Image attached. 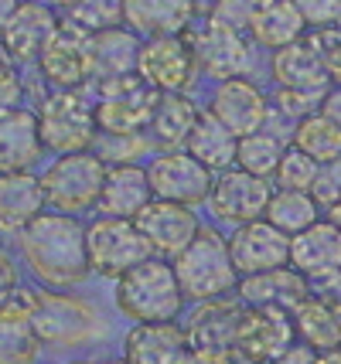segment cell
Returning <instances> with one entry per match:
<instances>
[{
	"label": "cell",
	"instance_id": "6da1fadb",
	"mask_svg": "<svg viewBox=\"0 0 341 364\" xmlns=\"http://www.w3.org/2000/svg\"><path fill=\"white\" fill-rule=\"evenodd\" d=\"M17 242V259L45 289H75L93 276L85 249V222L79 215L41 211Z\"/></svg>",
	"mask_w": 341,
	"mask_h": 364
},
{
	"label": "cell",
	"instance_id": "7a4b0ae2",
	"mask_svg": "<svg viewBox=\"0 0 341 364\" xmlns=\"http://www.w3.org/2000/svg\"><path fill=\"white\" fill-rule=\"evenodd\" d=\"M113 300L116 310L133 323H174L188 296L178 283L174 266L161 255H150L116 279Z\"/></svg>",
	"mask_w": 341,
	"mask_h": 364
},
{
	"label": "cell",
	"instance_id": "3957f363",
	"mask_svg": "<svg viewBox=\"0 0 341 364\" xmlns=\"http://www.w3.org/2000/svg\"><path fill=\"white\" fill-rule=\"evenodd\" d=\"M34 331L41 337L45 350H75L96 344L106 333V320L89 300L75 296L72 289H45L34 286L31 303Z\"/></svg>",
	"mask_w": 341,
	"mask_h": 364
},
{
	"label": "cell",
	"instance_id": "277c9868",
	"mask_svg": "<svg viewBox=\"0 0 341 364\" xmlns=\"http://www.w3.org/2000/svg\"><path fill=\"white\" fill-rule=\"evenodd\" d=\"M178 272V283L188 300H219L229 296L239 286V272L232 266L229 238H222L215 228H198V235L188 242V249L171 259Z\"/></svg>",
	"mask_w": 341,
	"mask_h": 364
},
{
	"label": "cell",
	"instance_id": "5b68a950",
	"mask_svg": "<svg viewBox=\"0 0 341 364\" xmlns=\"http://www.w3.org/2000/svg\"><path fill=\"white\" fill-rule=\"evenodd\" d=\"M38 127L48 154H79L93 150L99 140L96 106L75 89H48L34 102Z\"/></svg>",
	"mask_w": 341,
	"mask_h": 364
},
{
	"label": "cell",
	"instance_id": "8992f818",
	"mask_svg": "<svg viewBox=\"0 0 341 364\" xmlns=\"http://www.w3.org/2000/svg\"><path fill=\"white\" fill-rule=\"evenodd\" d=\"M41 188L48 211L62 215H82L99 205L103 181H106V160L96 150H79V154H58L51 157L48 167H41Z\"/></svg>",
	"mask_w": 341,
	"mask_h": 364
},
{
	"label": "cell",
	"instance_id": "52a82bcc",
	"mask_svg": "<svg viewBox=\"0 0 341 364\" xmlns=\"http://www.w3.org/2000/svg\"><path fill=\"white\" fill-rule=\"evenodd\" d=\"M273 75L280 82V109L283 112H300V119L314 112L318 102H325L331 92V75H327L325 51L310 41H293V45L280 48L273 58Z\"/></svg>",
	"mask_w": 341,
	"mask_h": 364
},
{
	"label": "cell",
	"instance_id": "ba28073f",
	"mask_svg": "<svg viewBox=\"0 0 341 364\" xmlns=\"http://www.w3.org/2000/svg\"><path fill=\"white\" fill-rule=\"evenodd\" d=\"M161 92L154 85H147L137 72L120 75V79L96 82V127L99 133L110 136H137L150 129L154 109H157Z\"/></svg>",
	"mask_w": 341,
	"mask_h": 364
},
{
	"label": "cell",
	"instance_id": "9c48e42d",
	"mask_svg": "<svg viewBox=\"0 0 341 364\" xmlns=\"http://www.w3.org/2000/svg\"><path fill=\"white\" fill-rule=\"evenodd\" d=\"M85 249H89V266L96 276L120 279L123 272L140 266L150 259V245L140 235V228L133 218H113V215H99L96 222L85 225Z\"/></svg>",
	"mask_w": 341,
	"mask_h": 364
},
{
	"label": "cell",
	"instance_id": "30bf717a",
	"mask_svg": "<svg viewBox=\"0 0 341 364\" xmlns=\"http://www.w3.org/2000/svg\"><path fill=\"white\" fill-rule=\"evenodd\" d=\"M89 38L93 34L79 28L72 17L58 24L51 45L38 58V79L48 89H75L82 92L93 82V55H89Z\"/></svg>",
	"mask_w": 341,
	"mask_h": 364
},
{
	"label": "cell",
	"instance_id": "8fae6325",
	"mask_svg": "<svg viewBox=\"0 0 341 364\" xmlns=\"http://www.w3.org/2000/svg\"><path fill=\"white\" fill-rule=\"evenodd\" d=\"M293 344H300V337H297V323H293L290 310H276V306H246L243 310L236 358L273 364Z\"/></svg>",
	"mask_w": 341,
	"mask_h": 364
},
{
	"label": "cell",
	"instance_id": "7c38bea8",
	"mask_svg": "<svg viewBox=\"0 0 341 364\" xmlns=\"http://www.w3.org/2000/svg\"><path fill=\"white\" fill-rule=\"evenodd\" d=\"M154 198L161 201H178V205H198L211 198L215 188V171H209L198 157H192L188 150H164L150 160L147 167Z\"/></svg>",
	"mask_w": 341,
	"mask_h": 364
},
{
	"label": "cell",
	"instance_id": "4fadbf2b",
	"mask_svg": "<svg viewBox=\"0 0 341 364\" xmlns=\"http://www.w3.org/2000/svg\"><path fill=\"white\" fill-rule=\"evenodd\" d=\"M246 303L239 296H219V300H205L192 310V317L184 323V337H188V350L198 354H211V358H236V337H239V320H243Z\"/></svg>",
	"mask_w": 341,
	"mask_h": 364
},
{
	"label": "cell",
	"instance_id": "5bb4252c",
	"mask_svg": "<svg viewBox=\"0 0 341 364\" xmlns=\"http://www.w3.org/2000/svg\"><path fill=\"white\" fill-rule=\"evenodd\" d=\"M195 48L181 34H164V38H147L140 48V62H137V75L154 85L157 92H184L195 82Z\"/></svg>",
	"mask_w": 341,
	"mask_h": 364
},
{
	"label": "cell",
	"instance_id": "9a60e30c",
	"mask_svg": "<svg viewBox=\"0 0 341 364\" xmlns=\"http://www.w3.org/2000/svg\"><path fill=\"white\" fill-rule=\"evenodd\" d=\"M270 198H273V184L266 177L246 174V171H222L215 177V188H211V211L222 225H249L266 218V208H270Z\"/></svg>",
	"mask_w": 341,
	"mask_h": 364
},
{
	"label": "cell",
	"instance_id": "2e32d148",
	"mask_svg": "<svg viewBox=\"0 0 341 364\" xmlns=\"http://www.w3.org/2000/svg\"><path fill=\"white\" fill-rule=\"evenodd\" d=\"M229 252H232V266L239 272V279L270 272L280 266H290V235L280 232L266 218H260V222L239 225L229 235Z\"/></svg>",
	"mask_w": 341,
	"mask_h": 364
},
{
	"label": "cell",
	"instance_id": "e0dca14e",
	"mask_svg": "<svg viewBox=\"0 0 341 364\" xmlns=\"http://www.w3.org/2000/svg\"><path fill=\"white\" fill-rule=\"evenodd\" d=\"M137 228H140V235L147 238V245H150V252L154 255H167V259H174L178 252L188 249V242L198 235V218L192 205H178V201H161V198H154L150 205L133 218Z\"/></svg>",
	"mask_w": 341,
	"mask_h": 364
},
{
	"label": "cell",
	"instance_id": "ac0fdd59",
	"mask_svg": "<svg viewBox=\"0 0 341 364\" xmlns=\"http://www.w3.org/2000/svg\"><path fill=\"white\" fill-rule=\"evenodd\" d=\"M290 266L310 286L341 279V228L335 222H314L308 232L290 238Z\"/></svg>",
	"mask_w": 341,
	"mask_h": 364
},
{
	"label": "cell",
	"instance_id": "d6986e66",
	"mask_svg": "<svg viewBox=\"0 0 341 364\" xmlns=\"http://www.w3.org/2000/svg\"><path fill=\"white\" fill-rule=\"evenodd\" d=\"M58 24H62L58 11L48 7L45 0H24L0 38H4V45L11 51V58L21 68H28V65H38L41 51L51 45V38L58 31Z\"/></svg>",
	"mask_w": 341,
	"mask_h": 364
},
{
	"label": "cell",
	"instance_id": "ffe728a7",
	"mask_svg": "<svg viewBox=\"0 0 341 364\" xmlns=\"http://www.w3.org/2000/svg\"><path fill=\"white\" fill-rule=\"evenodd\" d=\"M34 286H21L0 306V364H41L45 344L31 320Z\"/></svg>",
	"mask_w": 341,
	"mask_h": 364
},
{
	"label": "cell",
	"instance_id": "44dd1931",
	"mask_svg": "<svg viewBox=\"0 0 341 364\" xmlns=\"http://www.w3.org/2000/svg\"><path fill=\"white\" fill-rule=\"evenodd\" d=\"M45 154L48 150L41 140L34 106H17L11 112H0V174L34 171Z\"/></svg>",
	"mask_w": 341,
	"mask_h": 364
},
{
	"label": "cell",
	"instance_id": "7402d4cb",
	"mask_svg": "<svg viewBox=\"0 0 341 364\" xmlns=\"http://www.w3.org/2000/svg\"><path fill=\"white\" fill-rule=\"evenodd\" d=\"M192 48H195L198 65H201L209 75H215V79H222V82L243 79L246 68H249V48H246L239 28L222 24V21H215V17L195 34Z\"/></svg>",
	"mask_w": 341,
	"mask_h": 364
},
{
	"label": "cell",
	"instance_id": "603a6c76",
	"mask_svg": "<svg viewBox=\"0 0 341 364\" xmlns=\"http://www.w3.org/2000/svg\"><path fill=\"white\" fill-rule=\"evenodd\" d=\"M211 116L219 123H226L236 136H249L256 129L266 127V116H270V102L266 95L246 79H226L219 85V92L211 99Z\"/></svg>",
	"mask_w": 341,
	"mask_h": 364
},
{
	"label": "cell",
	"instance_id": "cb8c5ba5",
	"mask_svg": "<svg viewBox=\"0 0 341 364\" xmlns=\"http://www.w3.org/2000/svg\"><path fill=\"white\" fill-rule=\"evenodd\" d=\"M41 211H48V201L34 171L0 174V235H21Z\"/></svg>",
	"mask_w": 341,
	"mask_h": 364
},
{
	"label": "cell",
	"instance_id": "d4e9b609",
	"mask_svg": "<svg viewBox=\"0 0 341 364\" xmlns=\"http://www.w3.org/2000/svg\"><path fill=\"white\" fill-rule=\"evenodd\" d=\"M236 293H239V300L246 306H276V310H290L293 314L314 289H310V283L293 266H280V269H270V272L243 276L239 286H236Z\"/></svg>",
	"mask_w": 341,
	"mask_h": 364
},
{
	"label": "cell",
	"instance_id": "484cf974",
	"mask_svg": "<svg viewBox=\"0 0 341 364\" xmlns=\"http://www.w3.org/2000/svg\"><path fill=\"white\" fill-rule=\"evenodd\" d=\"M293 323H297V337L300 344L314 348L318 354L341 348V293L321 289L310 293L308 300L293 310Z\"/></svg>",
	"mask_w": 341,
	"mask_h": 364
},
{
	"label": "cell",
	"instance_id": "4316f807",
	"mask_svg": "<svg viewBox=\"0 0 341 364\" xmlns=\"http://www.w3.org/2000/svg\"><path fill=\"white\" fill-rule=\"evenodd\" d=\"M188 354V337L178 320L174 323H137L123 337V364H178Z\"/></svg>",
	"mask_w": 341,
	"mask_h": 364
},
{
	"label": "cell",
	"instance_id": "83f0119b",
	"mask_svg": "<svg viewBox=\"0 0 341 364\" xmlns=\"http://www.w3.org/2000/svg\"><path fill=\"white\" fill-rule=\"evenodd\" d=\"M154 201V188L144 167L137 164H106V181L99 194V211L113 218H137Z\"/></svg>",
	"mask_w": 341,
	"mask_h": 364
},
{
	"label": "cell",
	"instance_id": "f1b7e54d",
	"mask_svg": "<svg viewBox=\"0 0 341 364\" xmlns=\"http://www.w3.org/2000/svg\"><path fill=\"white\" fill-rule=\"evenodd\" d=\"M195 11V0H123V24L147 38L184 34Z\"/></svg>",
	"mask_w": 341,
	"mask_h": 364
},
{
	"label": "cell",
	"instance_id": "f546056e",
	"mask_svg": "<svg viewBox=\"0 0 341 364\" xmlns=\"http://www.w3.org/2000/svg\"><path fill=\"white\" fill-rule=\"evenodd\" d=\"M140 41L137 31L130 28H110V31H96L89 38V55H93V82L103 79H120V75H133L137 62H140Z\"/></svg>",
	"mask_w": 341,
	"mask_h": 364
},
{
	"label": "cell",
	"instance_id": "4dcf8cb0",
	"mask_svg": "<svg viewBox=\"0 0 341 364\" xmlns=\"http://www.w3.org/2000/svg\"><path fill=\"white\" fill-rule=\"evenodd\" d=\"M308 28V21L300 14L297 0H263L249 17V31L263 48H287L300 41V34Z\"/></svg>",
	"mask_w": 341,
	"mask_h": 364
},
{
	"label": "cell",
	"instance_id": "1f68e13d",
	"mask_svg": "<svg viewBox=\"0 0 341 364\" xmlns=\"http://www.w3.org/2000/svg\"><path fill=\"white\" fill-rule=\"evenodd\" d=\"M195 102L184 92H161L157 99V109H154V119H150V136L161 143L164 150H181L192 140V129L198 127Z\"/></svg>",
	"mask_w": 341,
	"mask_h": 364
},
{
	"label": "cell",
	"instance_id": "d6a6232c",
	"mask_svg": "<svg viewBox=\"0 0 341 364\" xmlns=\"http://www.w3.org/2000/svg\"><path fill=\"white\" fill-rule=\"evenodd\" d=\"M188 154L198 157L209 171H229L236 164V154H239V136L219 123L211 112H201L198 116V127L192 129V140H188Z\"/></svg>",
	"mask_w": 341,
	"mask_h": 364
},
{
	"label": "cell",
	"instance_id": "836d02e7",
	"mask_svg": "<svg viewBox=\"0 0 341 364\" xmlns=\"http://www.w3.org/2000/svg\"><path fill=\"white\" fill-rule=\"evenodd\" d=\"M266 222L276 225L280 232H287V235L293 238V235H300V232H308L314 222H321V205L314 201L310 191L280 188V191H273V198H270Z\"/></svg>",
	"mask_w": 341,
	"mask_h": 364
},
{
	"label": "cell",
	"instance_id": "e575fe53",
	"mask_svg": "<svg viewBox=\"0 0 341 364\" xmlns=\"http://www.w3.org/2000/svg\"><path fill=\"white\" fill-rule=\"evenodd\" d=\"M293 146L304 150L308 157H314L318 164L341 157V127L331 123L325 112H310L304 116L297 129H293Z\"/></svg>",
	"mask_w": 341,
	"mask_h": 364
},
{
	"label": "cell",
	"instance_id": "d590c367",
	"mask_svg": "<svg viewBox=\"0 0 341 364\" xmlns=\"http://www.w3.org/2000/svg\"><path fill=\"white\" fill-rule=\"evenodd\" d=\"M287 154V143L280 140L276 133H266V129H256L249 136H239V154H236V167L246 171V174L256 177H270L276 174L280 160Z\"/></svg>",
	"mask_w": 341,
	"mask_h": 364
},
{
	"label": "cell",
	"instance_id": "8d00e7d4",
	"mask_svg": "<svg viewBox=\"0 0 341 364\" xmlns=\"http://www.w3.org/2000/svg\"><path fill=\"white\" fill-rule=\"evenodd\" d=\"M68 17L85 28L89 34L96 31H110V28H120L123 24V0H79Z\"/></svg>",
	"mask_w": 341,
	"mask_h": 364
},
{
	"label": "cell",
	"instance_id": "74e56055",
	"mask_svg": "<svg viewBox=\"0 0 341 364\" xmlns=\"http://www.w3.org/2000/svg\"><path fill=\"white\" fill-rule=\"evenodd\" d=\"M318 160L308 157L304 150H297V146H287V154L280 160V167H276V184L287 191H310L314 188V177H318Z\"/></svg>",
	"mask_w": 341,
	"mask_h": 364
},
{
	"label": "cell",
	"instance_id": "f35d334b",
	"mask_svg": "<svg viewBox=\"0 0 341 364\" xmlns=\"http://www.w3.org/2000/svg\"><path fill=\"white\" fill-rule=\"evenodd\" d=\"M93 150H96L106 164H133V160L147 150V136L144 133H137V136H110V133H99V140Z\"/></svg>",
	"mask_w": 341,
	"mask_h": 364
},
{
	"label": "cell",
	"instance_id": "ab89813d",
	"mask_svg": "<svg viewBox=\"0 0 341 364\" xmlns=\"http://www.w3.org/2000/svg\"><path fill=\"white\" fill-rule=\"evenodd\" d=\"M314 201L321 208H335L341 201V157L338 160H327L318 167V177H314Z\"/></svg>",
	"mask_w": 341,
	"mask_h": 364
},
{
	"label": "cell",
	"instance_id": "60d3db41",
	"mask_svg": "<svg viewBox=\"0 0 341 364\" xmlns=\"http://www.w3.org/2000/svg\"><path fill=\"white\" fill-rule=\"evenodd\" d=\"M297 7H300L304 21L314 28H327V24L341 21V0H297Z\"/></svg>",
	"mask_w": 341,
	"mask_h": 364
},
{
	"label": "cell",
	"instance_id": "b9f144b4",
	"mask_svg": "<svg viewBox=\"0 0 341 364\" xmlns=\"http://www.w3.org/2000/svg\"><path fill=\"white\" fill-rule=\"evenodd\" d=\"M21 259H14V252L0 242V306L14 296L17 289H21V266H17Z\"/></svg>",
	"mask_w": 341,
	"mask_h": 364
},
{
	"label": "cell",
	"instance_id": "7bdbcfd3",
	"mask_svg": "<svg viewBox=\"0 0 341 364\" xmlns=\"http://www.w3.org/2000/svg\"><path fill=\"white\" fill-rule=\"evenodd\" d=\"M273 364H318V350L308 348V344H293V348Z\"/></svg>",
	"mask_w": 341,
	"mask_h": 364
},
{
	"label": "cell",
	"instance_id": "ee69618b",
	"mask_svg": "<svg viewBox=\"0 0 341 364\" xmlns=\"http://www.w3.org/2000/svg\"><path fill=\"white\" fill-rule=\"evenodd\" d=\"M325 62H327V75H331V82L341 85V38L325 51Z\"/></svg>",
	"mask_w": 341,
	"mask_h": 364
},
{
	"label": "cell",
	"instance_id": "f6af8a7d",
	"mask_svg": "<svg viewBox=\"0 0 341 364\" xmlns=\"http://www.w3.org/2000/svg\"><path fill=\"white\" fill-rule=\"evenodd\" d=\"M321 112H325L331 123H338V127H341V85H338V89H331V92L325 95V102H321Z\"/></svg>",
	"mask_w": 341,
	"mask_h": 364
},
{
	"label": "cell",
	"instance_id": "bcb514c9",
	"mask_svg": "<svg viewBox=\"0 0 341 364\" xmlns=\"http://www.w3.org/2000/svg\"><path fill=\"white\" fill-rule=\"evenodd\" d=\"M21 4H24V0H0V34L7 31V24H11V17L17 14Z\"/></svg>",
	"mask_w": 341,
	"mask_h": 364
},
{
	"label": "cell",
	"instance_id": "7dc6e473",
	"mask_svg": "<svg viewBox=\"0 0 341 364\" xmlns=\"http://www.w3.org/2000/svg\"><path fill=\"white\" fill-rule=\"evenodd\" d=\"M232 361H236V358H232ZM232 361H226V358H211V354H198V350H188L178 364H232Z\"/></svg>",
	"mask_w": 341,
	"mask_h": 364
},
{
	"label": "cell",
	"instance_id": "c3c4849f",
	"mask_svg": "<svg viewBox=\"0 0 341 364\" xmlns=\"http://www.w3.org/2000/svg\"><path fill=\"white\" fill-rule=\"evenodd\" d=\"M7 68H17V62L11 58V51H7L4 38H0V72H7Z\"/></svg>",
	"mask_w": 341,
	"mask_h": 364
},
{
	"label": "cell",
	"instance_id": "681fc988",
	"mask_svg": "<svg viewBox=\"0 0 341 364\" xmlns=\"http://www.w3.org/2000/svg\"><path fill=\"white\" fill-rule=\"evenodd\" d=\"M318 364H341V348L327 350V354H318Z\"/></svg>",
	"mask_w": 341,
	"mask_h": 364
},
{
	"label": "cell",
	"instance_id": "f907efd6",
	"mask_svg": "<svg viewBox=\"0 0 341 364\" xmlns=\"http://www.w3.org/2000/svg\"><path fill=\"white\" fill-rule=\"evenodd\" d=\"M45 4H48V7H55V11H72L79 0H45Z\"/></svg>",
	"mask_w": 341,
	"mask_h": 364
},
{
	"label": "cell",
	"instance_id": "816d5d0a",
	"mask_svg": "<svg viewBox=\"0 0 341 364\" xmlns=\"http://www.w3.org/2000/svg\"><path fill=\"white\" fill-rule=\"evenodd\" d=\"M327 222H335V225L341 228V201H338L335 208H327Z\"/></svg>",
	"mask_w": 341,
	"mask_h": 364
},
{
	"label": "cell",
	"instance_id": "f5cc1de1",
	"mask_svg": "<svg viewBox=\"0 0 341 364\" xmlns=\"http://www.w3.org/2000/svg\"><path fill=\"white\" fill-rule=\"evenodd\" d=\"M65 364H103V361H89V358H75V361H65Z\"/></svg>",
	"mask_w": 341,
	"mask_h": 364
},
{
	"label": "cell",
	"instance_id": "db71d44e",
	"mask_svg": "<svg viewBox=\"0 0 341 364\" xmlns=\"http://www.w3.org/2000/svg\"><path fill=\"white\" fill-rule=\"evenodd\" d=\"M232 364H260V361H246V358H236Z\"/></svg>",
	"mask_w": 341,
	"mask_h": 364
}]
</instances>
